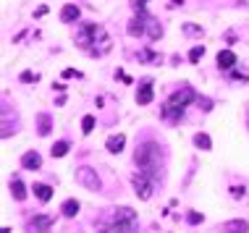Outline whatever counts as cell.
Returning a JSON list of instances; mask_svg holds the SVG:
<instances>
[{
    "label": "cell",
    "mask_w": 249,
    "mask_h": 233,
    "mask_svg": "<svg viewBox=\"0 0 249 233\" xmlns=\"http://www.w3.org/2000/svg\"><path fill=\"white\" fill-rule=\"evenodd\" d=\"M134 163H137L139 173H144V176H150V178H157L160 176V168H163L160 144H155V141H144V144H139L137 152H134Z\"/></svg>",
    "instance_id": "6da1fadb"
},
{
    "label": "cell",
    "mask_w": 249,
    "mask_h": 233,
    "mask_svg": "<svg viewBox=\"0 0 249 233\" xmlns=\"http://www.w3.org/2000/svg\"><path fill=\"white\" fill-rule=\"evenodd\" d=\"M76 45H79L81 50H87L89 55H100L97 45H103L105 50H110V40H108L105 29L94 21L79 24V29H76Z\"/></svg>",
    "instance_id": "7a4b0ae2"
},
{
    "label": "cell",
    "mask_w": 249,
    "mask_h": 233,
    "mask_svg": "<svg viewBox=\"0 0 249 233\" xmlns=\"http://www.w3.org/2000/svg\"><path fill=\"white\" fill-rule=\"evenodd\" d=\"M194 89L189 87V84H184L181 89H176L173 94L168 97V102L163 105V118H168V121H173V124H178V121L184 118V113H187V108H189V102L194 100Z\"/></svg>",
    "instance_id": "3957f363"
},
{
    "label": "cell",
    "mask_w": 249,
    "mask_h": 233,
    "mask_svg": "<svg viewBox=\"0 0 249 233\" xmlns=\"http://www.w3.org/2000/svg\"><path fill=\"white\" fill-rule=\"evenodd\" d=\"M110 225H113V233H137V228H139L137 212L131 207H118L110 215Z\"/></svg>",
    "instance_id": "277c9868"
},
{
    "label": "cell",
    "mask_w": 249,
    "mask_h": 233,
    "mask_svg": "<svg viewBox=\"0 0 249 233\" xmlns=\"http://www.w3.org/2000/svg\"><path fill=\"white\" fill-rule=\"evenodd\" d=\"M74 176H76V184L84 186V189H89V191H100V189H103V181H100V176H97L94 168L81 165V168H76Z\"/></svg>",
    "instance_id": "5b68a950"
},
{
    "label": "cell",
    "mask_w": 249,
    "mask_h": 233,
    "mask_svg": "<svg viewBox=\"0 0 249 233\" xmlns=\"http://www.w3.org/2000/svg\"><path fill=\"white\" fill-rule=\"evenodd\" d=\"M131 184H134V191H137L139 199H150L152 197V178L150 176H144V173H134Z\"/></svg>",
    "instance_id": "8992f818"
},
{
    "label": "cell",
    "mask_w": 249,
    "mask_h": 233,
    "mask_svg": "<svg viewBox=\"0 0 249 233\" xmlns=\"http://www.w3.org/2000/svg\"><path fill=\"white\" fill-rule=\"evenodd\" d=\"M50 228H53V217L50 215H34L27 225L29 233H50Z\"/></svg>",
    "instance_id": "52a82bcc"
},
{
    "label": "cell",
    "mask_w": 249,
    "mask_h": 233,
    "mask_svg": "<svg viewBox=\"0 0 249 233\" xmlns=\"http://www.w3.org/2000/svg\"><path fill=\"white\" fill-rule=\"evenodd\" d=\"M126 29H129V34H131V37H144V34H147V16H144V14L134 16Z\"/></svg>",
    "instance_id": "ba28073f"
},
{
    "label": "cell",
    "mask_w": 249,
    "mask_h": 233,
    "mask_svg": "<svg viewBox=\"0 0 249 233\" xmlns=\"http://www.w3.org/2000/svg\"><path fill=\"white\" fill-rule=\"evenodd\" d=\"M79 16H81V11H79V5H76V3H66L61 8V21L63 24H76V21H79Z\"/></svg>",
    "instance_id": "9c48e42d"
},
{
    "label": "cell",
    "mask_w": 249,
    "mask_h": 233,
    "mask_svg": "<svg viewBox=\"0 0 249 233\" xmlns=\"http://www.w3.org/2000/svg\"><path fill=\"white\" fill-rule=\"evenodd\" d=\"M40 165H42V157H40V152L29 150V152H24V155H21V168H27V171H37Z\"/></svg>",
    "instance_id": "30bf717a"
},
{
    "label": "cell",
    "mask_w": 249,
    "mask_h": 233,
    "mask_svg": "<svg viewBox=\"0 0 249 233\" xmlns=\"http://www.w3.org/2000/svg\"><path fill=\"white\" fill-rule=\"evenodd\" d=\"M124 144H126L124 134H113V137H108V141H105V147H108V152H110V155H121V152H124Z\"/></svg>",
    "instance_id": "8fae6325"
},
{
    "label": "cell",
    "mask_w": 249,
    "mask_h": 233,
    "mask_svg": "<svg viewBox=\"0 0 249 233\" xmlns=\"http://www.w3.org/2000/svg\"><path fill=\"white\" fill-rule=\"evenodd\" d=\"M147 37H150V42H157L163 37L160 21H157V18H152V16H147Z\"/></svg>",
    "instance_id": "7c38bea8"
},
{
    "label": "cell",
    "mask_w": 249,
    "mask_h": 233,
    "mask_svg": "<svg viewBox=\"0 0 249 233\" xmlns=\"http://www.w3.org/2000/svg\"><path fill=\"white\" fill-rule=\"evenodd\" d=\"M223 233H247L249 231V223L247 220H228V223L220 225Z\"/></svg>",
    "instance_id": "4fadbf2b"
},
{
    "label": "cell",
    "mask_w": 249,
    "mask_h": 233,
    "mask_svg": "<svg viewBox=\"0 0 249 233\" xmlns=\"http://www.w3.org/2000/svg\"><path fill=\"white\" fill-rule=\"evenodd\" d=\"M236 66V55L231 53V50H220L218 53V68L220 71H231Z\"/></svg>",
    "instance_id": "5bb4252c"
},
{
    "label": "cell",
    "mask_w": 249,
    "mask_h": 233,
    "mask_svg": "<svg viewBox=\"0 0 249 233\" xmlns=\"http://www.w3.org/2000/svg\"><path fill=\"white\" fill-rule=\"evenodd\" d=\"M152 97H155V92H152L150 81H144L142 87L137 89V102H139V105H150V102H152Z\"/></svg>",
    "instance_id": "9a60e30c"
},
{
    "label": "cell",
    "mask_w": 249,
    "mask_h": 233,
    "mask_svg": "<svg viewBox=\"0 0 249 233\" xmlns=\"http://www.w3.org/2000/svg\"><path fill=\"white\" fill-rule=\"evenodd\" d=\"M11 197H14L16 202H24V199H27V186L21 184V178H11Z\"/></svg>",
    "instance_id": "2e32d148"
},
{
    "label": "cell",
    "mask_w": 249,
    "mask_h": 233,
    "mask_svg": "<svg viewBox=\"0 0 249 233\" xmlns=\"http://www.w3.org/2000/svg\"><path fill=\"white\" fill-rule=\"evenodd\" d=\"M50 128H53V118H50L47 113H40L37 115V134H40V137H47Z\"/></svg>",
    "instance_id": "e0dca14e"
},
{
    "label": "cell",
    "mask_w": 249,
    "mask_h": 233,
    "mask_svg": "<svg viewBox=\"0 0 249 233\" xmlns=\"http://www.w3.org/2000/svg\"><path fill=\"white\" fill-rule=\"evenodd\" d=\"M31 191H34V197L40 199V202H50V199H53V186H47V184H34Z\"/></svg>",
    "instance_id": "ac0fdd59"
},
{
    "label": "cell",
    "mask_w": 249,
    "mask_h": 233,
    "mask_svg": "<svg viewBox=\"0 0 249 233\" xmlns=\"http://www.w3.org/2000/svg\"><path fill=\"white\" fill-rule=\"evenodd\" d=\"M194 147H197V150H202V152H210V150H213V139H210L207 137V134H194Z\"/></svg>",
    "instance_id": "d6986e66"
},
{
    "label": "cell",
    "mask_w": 249,
    "mask_h": 233,
    "mask_svg": "<svg viewBox=\"0 0 249 233\" xmlns=\"http://www.w3.org/2000/svg\"><path fill=\"white\" fill-rule=\"evenodd\" d=\"M61 212H63V217H76V212H79V202H76V199H66V202L61 204Z\"/></svg>",
    "instance_id": "ffe728a7"
},
{
    "label": "cell",
    "mask_w": 249,
    "mask_h": 233,
    "mask_svg": "<svg viewBox=\"0 0 249 233\" xmlns=\"http://www.w3.org/2000/svg\"><path fill=\"white\" fill-rule=\"evenodd\" d=\"M66 152H68V141H55L53 150H50V155H53V157H63Z\"/></svg>",
    "instance_id": "44dd1931"
},
{
    "label": "cell",
    "mask_w": 249,
    "mask_h": 233,
    "mask_svg": "<svg viewBox=\"0 0 249 233\" xmlns=\"http://www.w3.org/2000/svg\"><path fill=\"white\" fill-rule=\"evenodd\" d=\"M202 55H205V45H194V47L189 50V61L191 63H200Z\"/></svg>",
    "instance_id": "7402d4cb"
},
{
    "label": "cell",
    "mask_w": 249,
    "mask_h": 233,
    "mask_svg": "<svg viewBox=\"0 0 249 233\" xmlns=\"http://www.w3.org/2000/svg\"><path fill=\"white\" fill-rule=\"evenodd\" d=\"M81 131H84V134L94 131V115H84V118H81Z\"/></svg>",
    "instance_id": "603a6c76"
},
{
    "label": "cell",
    "mask_w": 249,
    "mask_h": 233,
    "mask_svg": "<svg viewBox=\"0 0 249 233\" xmlns=\"http://www.w3.org/2000/svg\"><path fill=\"white\" fill-rule=\"evenodd\" d=\"M139 61H160V55H155L152 50H142V53H139Z\"/></svg>",
    "instance_id": "cb8c5ba5"
},
{
    "label": "cell",
    "mask_w": 249,
    "mask_h": 233,
    "mask_svg": "<svg viewBox=\"0 0 249 233\" xmlns=\"http://www.w3.org/2000/svg\"><path fill=\"white\" fill-rule=\"evenodd\" d=\"M184 31H187V34H205V31H202V27H194V24H184Z\"/></svg>",
    "instance_id": "d4e9b609"
},
{
    "label": "cell",
    "mask_w": 249,
    "mask_h": 233,
    "mask_svg": "<svg viewBox=\"0 0 249 233\" xmlns=\"http://www.w3.org/2000/svg\"><path fill=\"white\" fill-rule=\"evenodd\" d=\"M18 79H21L24 84H31V81H37V74H31V71H24V74L18 76Z\"/></svg>",
    "instance_id": "484cf974"
},
{
    "label": "cell",
    "mask_w": 249,
    "mask_h": 233,
    "mask_svg": "<svg viewBox=\"0 0 249 233\" xmlns=\"http://www.w3.org/2000/svg\"><path fill=\"white\" fill-rule=\"evenodd\" d=\"M187 220H189L191 225H200V223H202V215H200V212H189Z\"/></svg>",
    "instance_id": "4316f807"
},
{
    "label": "cell",
    "mask_w": 249,
    "mask_h": 233,
    "mask_svg": "<svg viewBox=\"0 0 249 233\" xmlns=\"http://www.w3.org/2000/svg\"><path fill=\"white\" fill-rule=\"evenodd\" d=\"M231 197L241 199V197H244V189H241V186H233V189H231Z\"/></svg>",
    "instance_id": "83f0119b"
},
{
    "label": "cell",
    "mask_w": 249,
    "mask_h": 233,
    "mask_svg": "<svg viewBox=\"0 0 249 233\" xmlns=\"http://www.w3.org/2000/svg\"><path fill=\"white\" fill-rule=\"evenodd\" d=\"M74 76H79V71H74V68H66V71H63V79H74Z\"/></svg>",
    "instance_id": "f1b7e54d"
},
{
    "label": "cell",
    "mask_w": 249,
    "mask_h": 233,
    "mask_svg": "<svg viewBox=\"0 0 249 233\" xmlns=\"http://www.w3.org/2000/svg\"><path fill=\"white\" fill-rule=\"evenodd\" d=\"M144 3H147V0H137V3H134V8H139V11H142V8H144Z\"/></svg>",
    "instance_id": "f546056e"
},
{
    "label": "cell",
    "mask_w": 249,
    "mask_h": 233,
    "mask_svg": "<svg viewBox=\"0 0 249 233\" xmlns=\"http://www.w3.org/2000/svg\"><path fill=\"white\" fill-rule=\"evenodd\" d=\"M100 233H113V231H100Z\"/></svg>",
    "instance_id": "4dcf8cb0"
}]
</instances>
